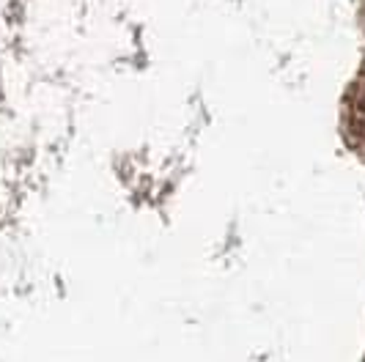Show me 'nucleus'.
Here are the masks:
<instances>
[{"instance_id": "f257e3e1", "label": "nucleus", "mask_w": 365, "mask_h": 362, "mask_svg": "<svg viewBox=\"0 0 365 362\" xmlns=\"http://www.w3.org/2000/svg\"><path fill=\"white\" fill-rule=\"evenodd\" d=\"M349 135H351V143L360 148V154H365V69L360 80L354 83L351 99H349Z\"/></svg>"}]
</instances>
